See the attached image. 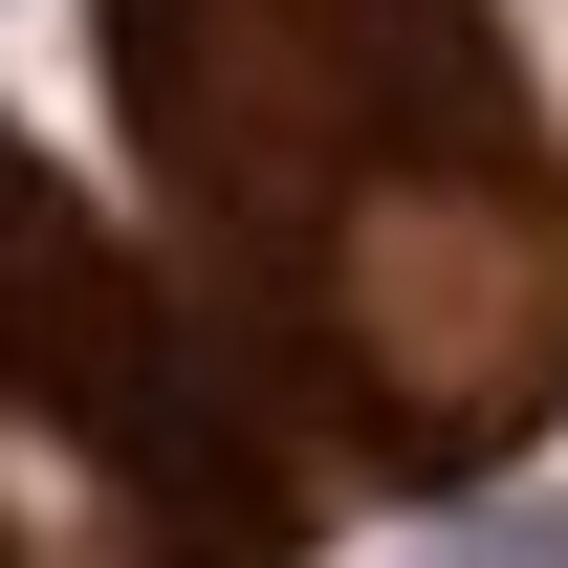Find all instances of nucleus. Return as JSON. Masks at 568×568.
Instances as JSON below:
<instances>
[{
    "mask_svg": "<svg viewBox=\"0 0 568 568\" xmlns=\"http://www.w3.org/2000/svg\"><path fill=\"white\" fill-rule=\"evenodd\" d=\"M328 481L197 351V306L0 132V568H306Z\"/></svg>",
    "mask_w": 568,
    "mask_h": 568,
    "instance_id": "obj_2",
    "label": "nucleus"
},
{
    "mask_svg": "<svg viewBox=\"0 0 568 568\" xmlns=\"http://www.w3.org/2000/svg\"><path fill=\"white\" fill-rule=\"evenodd\" d=\"M175 219V306L306 394L372 503H459L568 416V132L503 0H88Z\"/></svg>",
    "mask_w": 568,
    "mask_h": 568,
    "instance_id": "obj_1",
    "label": "nucleus"
}]
</instances>
